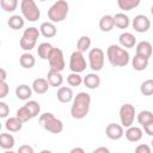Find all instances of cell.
I'll return each instance as SVG.
<instances>
[{"mask_svg": "<svg viewBox=\"0 0 153 153\" xmlns=\"http://www.w3.org/2000/svg\"><path fill=\"white\" fill-rule=\"evenodd\" d=\"M39 124L51 134H60L63 130V123L51 112H44L39 116Z\"/></svg>", "mask_w": 153, "mask_h": 153, "instance_id": "277c9868", "label": "cell"}, {"mask_svg": "<svg viewBox=\"0 0 153 153\" xmlns=\"http://www.w3.org/2000/svg\"><path fill=\"white\" fill-rule=\"evenodd\" d=\"M4 153H17V152H14V151H12V149H7V151H5Z\"/></svg>", "mask_w": 153, "mask_h": 153, "instance_id": "7dc6e473", "label": "cell"}, {"mask_svg": "<svg viewBox=\"0 0 153 153\" xmlns=\"http://www.w3.org/2000/svg\"><path fill=\"white\" fill-rule=\"evenodd\" d=\"M41 32H39V29L35 27V26H30V27H26L23 32V36L19 41V45L22 49L26 50L27 53L35 48L36 43H37V39L39 37Z\"/></svg>", "mask_w": 153, "mask_h": 153, "instance_id": "5b68a950", "label": "cell"}, {"mask_svg": "<svg viewBox=\"0 0 153 153\" xmlns=\"http://www.w3.org/2000/svg\"><path fill=\"white\" fill-rule=\"evenodd\" d=\"M148 59H145V57H141L139 55H135L133 57V61H131V65H133V68L137 72H141V71H145L147 67H148Z\"/></svg>", "mask_w": 153, "mask_h": 153, "instance_id": "f1b7e54d", "label": "cell"}, {"mask_svg": "<svg viewBox=\"0 0 153 153\" xmlns=\"http://www.w3.org/2000/svg\"><path fill=\"white\" fill-rule=\"evenodd\" d=\"M20 10L23 17L29 22H37L41 17V11L33 0H23L20 2Z\"/></svg>", "mask_w": 153, "mask_h": 153, "instance_id": "8992f818", "label": "cell"}, {"mask_svg": "<svg viewBox=\"0 0 153 153\" xmlns=\"http://www.w3.org/2000/svg\"><path fill=\"white\" fill-rule=\"evenodd\" d=\"M16 96L20 100H27L32 96V87L29 85L22 84L19 86H17V88H16Z\"/></svg>", "mask_w": 153, "mask_h": 153, "instance_id": "44dd1931", "label": "cell"}, {"mask_svg": "<svg viewBox=\"0 0 153 153\" xmlns=\"http://www.w3.org/2000/svg\"><path fill=\"white\" fill-rule=\"evenodd\" d=\"M152 51H153V47L148 41H141L136 44V54L135 55H139L141 57L149 60Z\"/></svg>", "mask_w": 153, "mask_h": 153, "instance_id": "5bb4252c", "label": "cell"}, {"mask_svg": "<svg viewBox=\"0 0 153 153\" xmlns=\"http://www.w3.org/2000/svg\"><path fill=\"white\" fill-rule=\"evenodd\" d=\"M31 87H32V91L35 93H37V94H44V93L48 92L50 85H49L47 78H37V79H35L32 81Z\"/></svg>", "mask_w": 153, "mask_h": 153, "instance_id": "4fadbf2b", "label": "cell"}, {"mask_svg": "<svg viewBox=\"0 0 153 153\" xmlns=\"http://www.w3.org/2000/svg\"><path fill=\"white\" fill-rule=\"evenodd\" d=\"M143 130H145V133H146L147 135L153 136V122H151V123L146 124V126L143 127Z\"/></svg>", "mask_w": 153, "mask_h": 153, "instance_id": "b9f144b4", "label": "cell"}, {"mask_svg": "<svg viewBox=\"0 0 153 153\" xmlns=\"http://www.w3.org/2000/svg\"><path fill=\"white\" fill-rule=\"evenodd\" d=\"M69 69L72 71V73H81L86 69V60H85L84 53L75 50L71 54Z\"/></svg>", "mask_w": 153, "mask_h": 153, "instance_id": "9c48e42d", "label": "cell"}, {"mask_svg": "<svg viewBox=\"0 0 153 153\" xmlns=\"http://www.w3.org/2000/svg\"><path fill=\"white\" fill-rule=\"evenodd\" d=\"M39 32H41V35H43L44 37L51 38V37H55V36H56L57 29H56V26L54 25V23H51V22H44V23H42L41 26H39Z\"/></svg>", "mask_w": 153, "mask_h": 153, "instance_id": "d6986e66", "label": "cell"}, {"mask_svg": "<svg viewBox=\"0 0 153 153\" xmlns=\"http://www.w3.org/2000/svg\"><path fill=\"white\" fill-rule=\"evenodd\" d=\"M82 84L90 90H96L100 85V78L96 73H88V74H86V76H84Z\"/></svg>", "mask_w": 153, "mask_h": 153, "instance_id": "ac0fdd59", "label": "cell"}, {"mask_svg": "<svg viewBox=\"0 0 153 153\" xmlns=\"http://www.w3.org/2000/svg\"><path fill=\"white\" fill-rule=\"evenodd\" d=\"M47 80H48L50 86L59 87L63 82V76H62L61 72H57V71H54V69H49V72L47 74Z\"/></svg>", "mask_w": 153, "mask_h": 153, "instance_id": "ffe728a7", "label": "cell"}, {"mask_svg": "<svg viewBox=\"0 0 153 153\" xmlns=\"http://www.w3.org/2000/svg\"><path fill=\"white\" fill-rule=\"evenodd\" d=\"M17 153H35V151H33V147H32V146L25 143V145L19 146Z\"/></svg>", "mask_w": 153, "mask_h": 153, "instance_id": "60d3db41", "label": "cell"}, {"mask_svg": "<svg viewBox=\"0 0 153 153\" xmlns=\"http://www.w3.org/2000/svg\"><path fill=\"white\" fill-rule=\"evenodd\" d=\"M5 128L11 133H16V131H19L23 128V122L17 116L16 117H10L5 122Z\"/></svg>", "mask_w": 153, "mask_h": 153, "instance_id": "d4e9b609", "label": "cell"}, {"mask_svg": "<svg viewBox=\"0 0 153 153\" xmlns=\"http://www.w3.org/2000/svg\"><path fill=\"white\" fill-rule=\"evenodd\" d=\"M140 2H141L140 0H118L117 5L123 11H130V10L137 7L140 5Z\"/></svg>", "mask_w": 153, "mask_h": 153, "instance_id": "4dcf8cb0", "label": "cell"}, {"mask_svg": "<svg viewBox=\"0 0 153 153\" xmlns=\"http://www.w3.org/2000/svg\"><path fill=\"white\" fill-rule=\"evenodd\" d=\"M82 76L79 73H71L67 76V82L69 86H79L82 84Z\"/></svg>", "mask_w": 153, "mask_h": 153, "instance_id": "8d00e7d4", "label": "cell"}, {"mask_svg": "<svg viewBox=\"0 0 153 153\" xmlns=\"http://www.w3.org/2000/svg\"><path fill=\"white\" fill-rule=\"evenodd\" d=\"M142 135H143V131L140 127H136V126H131L129 128H127L126 133H124V136L128 141L130 142H137L142 139Z\"/></svg>", "mask_w": 153, "mask_h": 153, "instance_id": "9a60e30c", "label": "cell"}, {"mask_svg": "<svg viewBox=\"0 0 153 153\" xmlns=\"http://www.w3.org/2000/svg\"><path fill=\"white\" fill-rule=\"evenodd\" d=\"M69 153H85V151H84V148H81V147H74V148L71 149Z\"/></svg>", "mask_w": 153, "mask_h": 153, "instance_id": "f6af8a7d", "label": "cell"}, {"mask_svg": "<svg viewBox=\"0 0 153 153\" xmlns=\"http://www.w3.org/2000/svg\"><path fill=\"white\" fill-rule=\"evenodd\" d=\"M0 6L6 12H13L18 6V0H0Z\"/></svg>", "mask_w": 153, "mask_h": 153, "instance_id": "d590c367", "label": "cell"}, {"mask_svg": "<svg viewBox=\"0 0 153 153\" xmlns=\"http://www.w3.org/2000/svg\"><path fill=\"white\" fill-rule=\"evenodd\" d=\"M112 17H114V24H115V26L118 27V29H127V27L129 26V24H130L129 17H128L127 14L122 13V12L116 13V14L112 16Z\"/></svg>", "mask_w": 153, "mask_h": 153, "instance_id": "cb8c5ba5", "label": "cell"}, {"mask_svg": "<svg viewBox=\"0 0 153 153\" xmlns=\"http://www.w3.org/2000/svg\"><path fill=\"white\" fill-rule=\"evenodd\" d=\"M134 153H152V147L149 145H146V143H141V145H137Z\"/></svg>", "mask_w": 153, "mask_h": 153, "instance_id": "74e56055", "label": "cell"}, {"mask_svg": "<svg viewBox=\"0 0 153 153\" xmlns=\"http://www.w3.org/2000/svg\"><path fill=\"white\" fill-rule=\"evenodd\" d=\"M56 97H57V100H59L60 103H69L71 100L74 99L73 90H72L69 86H61V87L57 90Z\"/></svg>", "mask_w": 153, "mask_h": 153, "instance_id": "2e32d148", "label": "cell"}, {"mask_svg": "<svg viewBox=\"0 0 153 153\" xmlns=\"http://www.w3.org/2000/svg\"><path fill=\"white\" fill-rule=\"evenodd\" d=\"M16 143V140L13 137L12 134H8V133H1L0 135V147L5 151L7 149H11Z\"/></svg>", "mask_w": 153, "mask_h": 153, "instance_id": "484cf974", "label": "cell"}, {"mask_svg": "<svg viewBox=\"0 0 153 153\" xmlns=\"http://www.w3.org/2000/svg\"><path fill=\"white\" fill-rule=\"evenodd\" d=\"M140 92L143 96H152L153 94V79L145 80L140 86Z\"/></svg>", "mask_w": 153, "mask_h": 153, "instance_id": "836d02e7", "label": "cell"}, {"mask_svg": "<svg viewBox=\"0 0 153 153\" xmlns=\"http://www.w3.org/2000/svg\"><path fill=\"white\" fill-rule=\"evenodd\" d=\"M8 91H10V87H8L7 82H6V81L0 82V98H1V99L5 98V97L7 96Z\"/></svg>", "mask_w": 153, "mask_h": 153, "instance_id": "ab89813d", "label": "cell"}, {"mask_svg": "<svg viewBox=\"0 0 153 153\" xmlns=\"http://www.w3.org/2000/svg\"><path fill=\"white\" fill-rule=\"evenodd\" d=\"M19 63H20V66H22L23 68L30 69V68H32V67L35 66L36 59H35V56H33L32 54H30V53H23V54L20 55V57H19Z\"/></svg>", "mask_w": 153, "mask_h": 153, "instance_id": "4316f807", "label": "cell"}, {"mask_svg": "<svg viewBox=\"0 0 153 153\" xmlns=\"http://www.w3.org/2000/svg\"><path fill=\"white\" fill-rule=\"evenodd\" d=\"M91 153H110V149L108 148V147H104V146H100V147H98V148H96L93 152H91Z\"/></svg>", "mask_w": 153, "mask_h": 153, "instance_id": "7bdbcfd3", "label": "cell"}, {"mask_svg": "<svg viewBox=\"0 0 153 153\" xmlns=\"http://www.w3.org/2000/svg\"><path fill=\"white\" fill-rule=\"evenodd\" d=\"M106 57L114 67H126L129 63V53L118 44H111L106 49Z\"/></svg>", "mask_w": 153, "mask_h": 153, "instance_id": "7a4b0ae2", "label": "cell"}, {"mask_svg": "<svg viewBox=\"0 0 153 153\" xmlns=\"http://www.w3.org/2000/svg\"><path fill=\"white\" fill-rule=\"evenodd\" d=\"M7 24H8V26H10L11 29H13V30H19V29H22V27L24 26L25 20H24V17H22V16H19V14H13V16H11V17L8 18Z\"/></svg>", "mask_w": 153, "mask_h": 153, "instance_id": "83f0119b", "label": "cell"}, {"mask_svg": "<svg viewBox=\"0 0 153 153\" xmlns=\"http://www.w3.org/2000/svg\"><path fill=\"white\" fill-rule=\"evenodd\" d=\"M131 25H133V29L136 32L143 33V32H147L151 29V20L145 14H137V16L134 17V19L131 22Z\"/></svg>", "mask_w": 153, "mask_h": 153, "instance_id": "8fae6325", "label": "cell"}, {"mask_svg": "<svg viewBox=\"0 0 153 153\" xmlns=\"http://www.w3.org/2000/svg\"><path fill=\"white\" fill-rule=\"evenodd\" d=\"M39 153H53L51 151H49V149H42Z\"/></svg>", "mask_w": 153, "mask_h": 153, "instance_id": "bcb514c9", "label": "cell"}, {"mask_svg": "<svg viewBox=\"0 0 153 153\" xmlns=\"http://www.w3.org/2000/svg\"><path fill=\"white\" fill-rule=\"evenodd\" d=\"M69 12V5L66 0L55 1L48 10V18L51 23H61L63 22Z\"/></svg>", "mask_w": 153, "mask_h": 153, "instance_id": "3957f363", "label": "cell"}, {"mask_svg": "<svg viewBox=\"0 0 153 153\" xmlns=\"http://www.w3.org/2000/svg\"><path fill=\"white\" fill-rule=\"evenodd\" d=\"M151 13H152V16H153V5L151 6Z\"/></svg>", "mask_w": 153, "mask_h": 153, "instance_id": "c3c4849f", "label": "cell"}, {"mask_svg": "<svg viewBox=\"0 0 153 153\" xmlns=\"http://www.w3.org/2000/svg\"><path fill=\"white\" fill-rule=\"evenodd\" d=\"M90 105H91V96L86 92H79L71 106V115L75 120H82L87 116L90 111Z\"/></svg>", "mask_w": 153, "mask_h": 153, "instance_id": "6da1fadb", "label": "cell"}, {"mask_svg": "<svg viewBox=\"0 0 153 153\" xmlns=\"http://www.w3.org/2000/svg\"><path fill=\"white\" fill-rule=\"evenodd\" d=\"M49 66H50V69H54V71H57V72H62L66 67V63H65V57H63V53L60 48H54L50 57H49Z\"/></svg>", "mask_w": 153, "mask_h": 153, "instance_id": "30bf717a", "label": "cell"}, {"mask_svg": "<svg viewBox=\"0 0 153 153\" xmlns=\"http://www.w3.org/2000/svg\"><path fill=\"white\" fill-rule=\"evenodd\" d=\"M91 43L92 42H91V38L88 36H81L76 42V50H79L81 53H85L86 50L90 49Z\"/></svg>", "mask_w": 153, "mask_h": 153, "instance_id": "1f68e13d", "label": "cell"}, {"mask_svg": "<svg viewBox=\"0 0 153 153\" xmlns=\"http://www.w3.org/2000/svg\"><path fill=\"white\" fill-rule=\"evenodd\" d=\"M104 61H105V55L100 48H92L88 51V65L92 71L94 72L100 71L104 67Z\"/></svg>", "mask_w": 153, "mask_h": 153, "instance_id": "ba28073f", "label": "cell"}, {"mask_svg": "<svg viewBox=\"0 0 153 153\" xmlns=\"http://www.w3.org/2000/svg\"><path fill=\"white\" fill-rule=\"evenodd\" d=\"M118 42L122 48H133L136 44V37L131 32H122L118 37Z\"/></svg>", "mask_w": 153, "mask_h": 153, "instance_id": "e0dca14e", "label": "cell"}, {"mask_svg": "<svg viewBox=\"0 0 153 153\" xmlns=\"http://www.w3.org/2000/svg\"><path fill=\"white\" fill-rule=\"evenodd\" d=\"M115 27L114 24V17L110 14H105L99 19V29L103 32H110Z\"/></svg>", "mask_w": 153, "mask_h": 153, "instance_id": "7402d4cb", "label": "cell"}, {"mask_svg": "<svg viewBox=\"0 0 153 153\" xmlns=\"http://www.w3.org/2000/svg\"><path fill=\"white\" fill-rule=\"evenodd\" d=\"M151 147L153 148V139H152V141H151Z\"/></svg>", "mask_w": 153, "mask_h": 153, "instance_id": "681fc988", "label": "cell"}, {"mask_svg": "<svg viewBox=\"0 0 153 153\" xmlns=\"http://www.w3.org/2000/svg\"><path fill=\"white\" fill-rule=\"evenodd\" d=\"M137 122L139 124H141L142 127H145L146 124L153 122V112L149 110H142L137 114Z\"/></svg>", "mask_w": 153, "mask_h": 153, "instance_id": "f546056e", "label": "cell"}, {"mask_svg": "<svg viewBox=\"0 0 153 153\" xmlns=\"http://www.w3.org/2000/svg\"><path fill=\"white\" fill-rule=\"evenodd\" d=\"M105 134L110 140H120L124 135V130L121 124L109 123L105 128Z\"/></svg>", "mask_w": 153, "mask_h": 153, "instance_id": "7c38bea8", "label": "cell"}, {"mask_svg": "<svg viewBox=\"0 0 153 153\" xmlns=\"http://www.w3.org/2000/svg\"><path fill=\"white\" fill-rule=\"evenodd\" d=\"M6 78H7V74H6V71L4 68L0 69V82L2 81H6Z\"/></svg>", "mask_w": 153, "mask_h": 153, "instance_id": "ee69618b", "label": "cell"}, {"mask_svg": "<svg viewBox=\"0 0 153 153\" xmlns=\"http://www.w3.org/2000/svg\"><path fill=\"white\" fill-rule=\"evenodd\" d=\"M17 117H18L23 123H24V122H27L29 120H31V118H32V116H31V114H30L29 109H27L25 105L20 106V108L17 110Z\"/></svg>", "mask_w": 153, "mask_h": 153, "instance_id": "e575fe53", "label": "cell"}, {"mask_svg": "<svg viewBox=\"0 0 153 153\" xmlns=\"http://www.w3.org/2000/svg\"><path fill=\"white\" fill-rule=\"evenodd\" d=\"M24 105L29 109V111H30L32 118H33V117H37V116L39 115V112H41V105H39L36 100H29V102H26Z\"/></svg>", "mask_w": 153, "mask_h": 153, "instance_id": "d6a6232c", "label": "cell"}, {"mask_svg": "<svg viewBox=\"0 0 153 153\" xmlns=\"http://www.w3.org/2000/svg\"><path fill=\"white\" fill-rule=\"evenodd\" d=\"M53 50H54V47H53L50 43L43 42V43H41V44L38 45V48H37V54H38V56H39L42 60H49V57H50Z\"/></svg>", "mask_w": 153, "mask_h": 153, "instance_id": "603a6c76", "label": "cell"}, {"mask_svg": "<svg viewBox=\"0 0 153 153\" xmlns=\"http://www.w3.org/2000/svg\"><path fill=\"white\" fill-rule=\"evenodd\" d=\"M10 114V108L8 105L5 103V102H0V117L1 118H5L7 117Z\"/></svg>", "mask_w": 153, "mask_h": 153, "instance_id": "f35d334b", "label": "cell"}, {"mask_svg": "<svg viewBox=\"0 0 153 153\" xmlns=\"http://www.w3.org/2000/svg\"><path fill=\"white\" fill-rule=\"evenodd\" d=\"M120 120H121V126L124 128H129L133 126L135 116H136V110L135 106L130 103H126L120 108Z\"/></svg>", "mask_w": 153, "mask_h": 153, "instance_id": "52a82bcc", "label": "cell"}]
</instances>
